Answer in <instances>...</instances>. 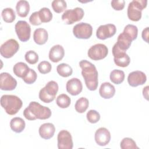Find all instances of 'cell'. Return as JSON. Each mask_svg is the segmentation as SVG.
Listing matches in <instances>:
<instances>
[{
	"mask_svg": "<svg viewBox=\"0 0 149 149\" xmlns=\"http://www.w3.org/2000/svg\"><path fill=\"white\" fill-rule=\"evenodd\" d=\"M73 33L77 38L88 39L92 36L93 27L88 23L81 22L73 27Z\"/></svg>",
	"mask_w": 149,
	"mask_h": 149,
	"instance_id": "8",
	"label": "cell"
},
{
	"mask_svg": "<svg viewBox=\"0 0 149 149\" xmlns=\"http://www.w3.org/2000/svg\"><path fill=\"white\" fill-rule=\"evenodd\" d=\"M25 122L21 118L15 117L10 120V127L13 132L17 133H19L23 132L25 128Z\"/></svg>",
	"mask_w": 149,
	"mask_h": 149,
	"instance_id": "25",
	"label": "cell"
},
{
	"mask_svg": "<svg viewBox=\"0 0 149 149\" xmlns=\"http://www.w3.org/2000/svg\"><path fill=\"white\" fill-rule=\"evenodd\" d=\"M88 105V100L86 97H81L76 102L74 105L75 110L79 113H84L87 109Z\"/></svg>",
	"mask_w": 149,
	"mask_h": 149,
	"instance_id": "28",
	"label": "cell"
},
{
	"mask_svg": "<svg viewBox=\"0 0 149 149\" xmlns=\"http://www.w3.org/2000/svg\"><path fill=\"white\" fill-rule=\"evenodd\" d=\"M54 11L57 13H60L64 11L67 8L66 2L63 0H54L51 3Z\"/></svg>",
	"mask_w": 149,
	"mask_h": 149,
	"instance_id": "32",
	"label": "cell"
},
{
	"mask_svg": "<svg viewBox=\"0 0 149 149\" xmlns=\"http://www.w3.org/2000/svg\"><path fill=\"white\" fill-rule=\"evenodd\" d=\"M100 96L104 99H109L113 97L115 94V87L109 82L103 83L99 89Z\"/></svg>",
	"mask_w": 149,
	"mask_h": 149,
	"instance_id": "21",
	"label": "cell"
},
{
	"mask_svg": "<svg viewBox=\"0 0 149 149\" xmlns=\"http://www.w3.org/2000/svg\"><path fill=\"white\" fill-rule=\"evenodd\" d=\"M120 147L122 149H139L136 142L131 138H123L120 141Z\"/></svg>",
	"mask_w": 149,
	"mask_h": 149,
	"instance_id": "33",
	"label": "cell"
},
{
	"mask_svg": "<svg viewBox=\"0 0 149 149\" xmlns=\"http://www.w3.org/2000/svg\"><path fill=\"white\" fill-rule=\"evenodd\" d=\"M66 91L72 95H77L83 89L81 81L77 78H72L69 80L66 84Z\"/></svg>",
	"mask_w": 149,
	"mask_h": 149,
	"instance_id": "17",
	"label": "cell"
},
{
	"mask_svg": "<svg viewBox=\"0 0 149 149\" xmlns=\"http://www.w3.org/2000/svg\"><path fill=\"white\" fill-rule=\"evenodd\" d=\"M0 102L1 107L10 115L16 114L23 105L21 99L15 95H3Z\"/></svg>",
	"mask_w": 149,
	"mask_h": 149,
	"instance_id": "3",
	"label": "cell"
},
{
	"mask_svg": "<svg viewBox=\"0 0 149 149\" xmlns=\"http://www.w3.org/2000/svg\"><path fill=\"white\" fill-rule=\"evenodd\" d=\"M56 103L61 108H66L70 105L71 100L68 95L65 94H61L57 97Z\"/></svg>",
	"mask_w": 149,
	"mask_h": 149,
	"instance_id": "31",
	"label": "cell"
},
{
	"mask_svg": "<svg viewBox=\"0 0 149 149\" xmlns=\"http://www.w3.org/2000/svg\"><path fill=\"white\" fill-rule=\"evenodd\" d=\"M48 38L47 31L42 28H38L35 30L33 33V40L36 44L43 45L45 44Z\"/></svg>",
	"mask_w": 149,
	"mask_h": 149,
	"instance_id": "22",
	"label": "cell"
},
{
	"mask_svg": "<svg viewBox=\"0 0 149 149\" xmlns=\"http://www.w3.org/2000/svg\"><path fill=\"white\" fill-rule=\"evenodd\" d=\"M30 68L28 65L22 62L16 63L13 68L14 74L20 78H23L29 72Z\"/></svg>",
	"mask_w": 149,
	"mask_h": 149,
	"instance_id": "23",
	"label": "cell"
},
{
	"mask_svg": "<svg viewBox=\"0 0 149 149\" xmlns=\"http://www.w3.org/2000/svg\"><path fill=\"white\" fill-rule=\"evenodd\" d=\"M84 15L82 8L77 7L72 9H68L62 14L61 19L66 24H72L82 19Z\"/></svg>",
	"mask_w": 149,
	"mask_h": 149,
	"instance_id": "6",
	"label": "cell"
},
{
	"mask_svg": "<svg viewBox=\"0 0 149 149\" xmlns=\"http://www.w3.org/2000/svg\"><path fill=\"white\" fill-rule=\"evenodd\" d=\"M123 31L129 34L133 40H135L137 37L138 34V29L137 26L133 24H127L126 25L123 30Z\"/></svg>",
	"mask_w": 149,
	"mask_h": 149,
	"instance_id": "35",
	"label": "cell"
},
{
	"mask_svg": "<svg viewBox=\"0 0 149 149\" xmlns=\"http://www.w3.org/2000/svg\"><path fill=\"white\" fill-rule=\"evenodd\" d=\"M125 77L124 72L119 69L113 70L109 76L111 81L115 84H119L122 83L125 79Z\"/></svg>",
	"mask_w": 149,
	"mask_h": 149,
	"instance_id": "26",
	"label": "cell"
},
{
	"mask_svg": "<svg viewBox=\"0 0 149 149\" xmlns=\"http://www.w3.org/2000/svg\"><path fill=\"white\" fill-rule=\"evenodd\" d=\"M37 68L40 73L42 74H47L51 72L52 69V66L49 62L44 61L41 62L38 65Z\"/></svg>",
	"mask_w": 149,
	"mask_h": 149,
	"instance_id": "38",
	"label": "cell"
},
{
	"mask_svg": "<svg viewBox=\"0 0 149 149\" xmlns=\"http://www.w3.org/2000/svg\"><path fill=\"white\" fill-rule=\"evenodd\" d=\"M112 54L113 56V61L116 65L119 67H127L130 62V59L126 51L120 49L116 44L112 47Z\"/></svg>",
	"mask_w": 149,
	"mask_h": 149,
	"instance_id": "9",
	"label": "cell"
},
{
	"mask_svg": "<svg viewBox=\"0 0 149 149\" xmlns=\"http://www.w3.org/2000/svg\"><path fill=\"white\" fill-rule=\"evenodd\" d=\"M147 1L146 0H133L131 1L127 7L128 18L133 22H137L140 20L142 15V10L147 6Z\"/></svg>",
	"mask_w": 149,
	"mask_h": 149,
	"instance_id": "4",
	"label": "cell"
},
{
	"mask_svg": "<svg viewBox=\"0 0 149 149\" xmlns=\"http://www.w3.org/2000/svg\"><path fill=\"white\" fill-rule=\"evenodd\" d=\"M17 14L21 17H26L30 11V5L28 1L20 0L17 2L16 6Z\"/></svg>",
	"mask_w": 149,
	"mask_h": 149,
	"instance_id": "24",
	"label": "cell"
},
{
	"mask_svg": "<svg viewBox=\"0 0 149 149\" xmlns=\"http://www.w3.org/2000/svg\"><path fill=\"white\" fill-rule=\"evenodd\" d=\"M147 80L146 74L140 70L130 72L127 77V82L132 87H137L144 84Z\"/></svg>",
	"mask_w": 149,
	"mask_h": 149,
	"instance_id": "15",
	"label": "cell"
},
{
	"mask_svg": "<svg viewBox=\"0 0 149 149\" xmlns=\"http://www.w3.org/2000/svg\"><path fill=\"white\" fill-rule=\"evenodd\" d=\"M17 86V81L9 73L3 72L0 74V88L2 90L12 91Z\"/></svg>",
	"mask_w": 149,
	"mask_h": 149,
	"instance_id": "13",
	"label": "cell"
},
{
	"mask_svg": "<svg viewBox=\"0 0 149 149\" xmlns=\"http://www.w3.org/2000/svg\"><path fill=\"white\" fill-rule=\"evenodd\" d=\"M96 143L100 146L107 145L111 140V133L105 127H100L98 129L94 136Z\"/></svg>",
	"mask_w": 149,
	"mask_h": 149,
	"instance_id": "16",
	"label": "cell"
},
{
	"mask_svg": "<svg viewBox=\"0 0 149 149\" xmlns=\"http://www.w3.org/2000/svg\"><path fill=\"white\" fill-rule=\"evenodd\" d=\"M108 53V48L103 44H97L91 46L88 50V56L94 60L99 61L105 58Z\"/></svg>",
	"mask_w": 149,
	"mask_h": 149,
	"instance_id": "10",
	"label": "cell"
},
{
	"mask_svg": "<svg viewBox=\"0 0 149 149\" xmlns=\"http://www.w3.org/2000/svg\"><path fill=\"white\" fill-rule=\"evenodd\" d=\"M148 27H147L142 31V38L146 42H148Z\"/></svg>",
	"mask_w": 149,
	"mask_h": 149,
	"instance_id": "41",
	"label": "cell"
},
{
	"mask_svg": "<svg viewBox=\"0 0 149 149\" xmlns=\"http://www.w3.org/2000/svg\"><path fill=\"white\" fill-rule=\"evenodd\" d=\"M55 132V126L51 123H45L41 125L38 130L40 137L45 140H48L52 137L54 135Z\"/></svg>",
	"mask_w": 149,
	"mask_h": 149,
	"instance_id": "20",
	"label": "cell"
},
{
	"mask_svg": "<svg viewBox=\"0 0 149 149\" xmlns=\"http://www.w3.org/2000/svg\"><path fill=\"white\" fill-rule=\"evenodd\" d=\"M40 19L42 23L49 22L52 19V13L48 8H42L38 11Z\"/></svg>",
	"mask_w": 149,
	"mask_h": 149,
	"instance_id": "30",
	"label": "cell"
},
{
	"mask_svg": "<svg viewBox=\"0 0 149 149\" xmlns=\"http://www.w3.org/2000/svg\"><path fill=\"white\" fill-rule=\"evenodd\" d=\"M25 60L31 65L36 64L38 61V55L34 51L30 50L25 54L24 55Z\"/></svg>",
	"mask_w": 149,
	"mask_h": 149,
	"instance_id": "34",
	"label": "cell"
},
{
	"mask_svg": "<svg viewBox=\"0 0 149 149\" xmlns=\"http://www.w3.org/2000/svg\"><path fill=\"white\" fill-rule=\"evenodd\" d=\"M1 16L3 20L6 23H12L16 19V15L13 9L6 8L2 10Z\"/></svg>",
	"mask_w": 149,
	"mask_h": 149,
	"instance_id": "29",
	"label": "cell"
},
{
	"mask_svg": "<svg viewBox=\"0 0 149 149\" xmlns=\"http://www.w3.org/2000/svg\"><path fill=\"white\" fill-rule=\"evenodd\" d=\"M15 29L20 41L26 42L30 39L31 27L27 22L24 20L18 21L15 26Z\"/></svg>",
	"mask_w": 149,
	"mask_h": 149,
	"instance_id": "11",
	"label": "cell"
},
{
	"mask_svg": "<svg viewBox=\"0 0 149 149\" xmlns=\"http://www.w3.org/2000/svg\"><path fill=\"white\" fill-rule=\"evenodd\" d=\"M87 88L90 91H94L98 85V73L94 64L87 60H82L79 62Z\"/></svg>",
	"mask_w": 149,
	"mask_h": 149,
	"instance_id": "1",
	"label": "cell"
},
{
	"mask_svg": "<svg viewBox=\"0 0 149 149\" xmlns=\"http://www.w3.org/2000/svg\"><path fill=\"white\" fill-rule=\"evenodd\" d=\"M111 6L116 10H122L125 5V1L124 0H113L111 2Z\"/></svg>",
	"mask_w": 149,
	"mask_h": 149,
	"instance_id": "39",
	"label": "cell"
},
{
	"mask_svg": "<svg viewBox=\"0 0 149 149\" xmlns=\"http://www.w3.org/2000/svg\"><path fill=\"white\" fill-rule=\"evenodd\" d=\"M29 22L33 26H38L42 23L40 19L38 12H34L30 15Z\"/></svg>",
	"mask_w": 149,
	"mask_h": 149,
	"instance_id": "40",
	"label": "cell"
},
{
	"mask_svg": "<svg viewBox=\"0 0 149 149\" xmlns=\"http://www.w3.org/2000/svg\"><path fill=\"white\" fill-rule=\"evenodd\" d=\"M51 111L49 108L36 101L30 102L29 106L23 111L24 116L29 120H34L37 119H47L51 116Z\"/></svg>",
	"mask_w": 149,
	"mask_h": 149,
	"instance_id": "2",
	"label": "cell"
},
{
	"mask_svg": "<svg viewBox=\"0 0 149 149\" xmlns=\"http://www.w3.org/2000/svg\"><path fill=\"white\" fill-rule=\"evenodd\" d=\"M57 73L62 77H67L72 75L73 70L72 67L68 64L62 63L58 65L56 67Z\"/></svg>",
	"mask_w": 149,
	"mask_h": 149,
	"instance_id": "27",
	"label": "cell"
},
{
	"mask_svg": "<svg viewBox=\"0 0 149 149\" xmlns=\"http://www.w3.org/2000/svg\"><path fill=\"white\" fill-rule=\"evenodd\" d=\"M19 44L18 42L13 38L9 39L3 43L0 48V53L5 58H12L19 50Z\"/></svg>",
	"mask_w": 149,
	"mask_h": 149,
	"instance_id": "7",
	"label": "cell"
},
{
	"mask_svg": "<svg viewBox=\"0 0 149 149\" xmlns=\"http://www.w3.org/2000/svg\"><path fill=\"white\" fill-rule=\"evenodd\" d=\"M116 32V27L113 24L101 25L96 31L97 37L102 40H106L113 36Z\"/></svg>",
	"mask_w": 149,
	"mask_h": 149,
	"instance_id": "14",
	"label": "cell"
},
{
	"mask_svg": "<svg viewBox=\"0 0 149 149\" xmlns=\"http://www.w3.org/2000/svg\"><path fill=\"white\" fill-rule=\"evenodd\" d=\"M59 149H72L73 146L72 137L70 132L66 130H61L57 137Z\"/></svg>",
	"mask_w": 149,
	"mask_h": 149,
	"instance_id": "12",
	"label": "cell"
},
{
	"mask_svg": "<svg viewBox=\"0 0 149 149\" xmlns=\"http://www.w3.org/2000/svg\"><path fill=\"white\" fill-rule=\"evenodd\" d=\"M65 55V50L61 45H54L49 50V59L53 62L56 63L61 61Z\"/></svg>",
	"mask_w": 149,
	"mask_h": 149,
	"instance_id": "19",
	"label": "cell"
},
{
	"mask_svg": "<svg viewBox=\"0 0 149 149\" xmlns=\"http://www.w3.org/2000/svg\"><path fill=\"white\" fill-rule=\"evenodd\" d=\"M133 41L132 38L129 34L123 31L118 36L117 42L115 44L120 49L126 51L130 48Z\"/></svg>",
	"mask_w": 149,
	"mask_h": 149,
	"instance_id": "18",
	"label": "cell"
},
{
	"mask_svg": "<svg viewBox=\"0 0 149 149\" xmlns=\"http://www.w3.org/2000/svg\"><path fill=\"white\" fill-rule=\"evenodd\" d=\"M148 86H146L145 87H144L143 90V97L147 100H148Z\"/></svg>",
	"mask_w": 149,
	"mask_h": 149,
	"instance_id": "42",
	"label": "cell"
},
{
	"mask_svg": "<svg viewBox=\"0 0 149 149\" xmlns=\"http://www.w3.org/2000/svg\"><path fill=\"white\" fill-rule=\"evenodd\" d=\"M86 118L90 123H95L100 120V115L97 111L91 109L87 113Z\"/></svg>",
	"mask_w": 149,
	"mask_h": 149,
	"instance_id": "36",
	"label": "cell"
},
{
	"mask_svg": "<svg viewBox=\"0 0 149 149\" xmlns=\"http://www.w3.org/2000/svg\"><path fill=\"white\" fill-rule=\"evenodd\" d=\"M58 84L53 80L48 81L45 86L41 88L39 92L40 100L45 103H49L53 101L58 91Z\"/></svg>",
	"mask_w": 149,
	"mask_h": 149,
	"instance_id": "5",
	"label": "cell"
},
{
	"mask_svg": "<svg viewBox=\"0 0 149 149\" xmlns=\"http://www.w3.org/2000/svg\"><path fill=\"white\" fill-rule=\"evenodd\" d=\"M37 74L35 70L32 69H30L29 73L22 79L23 80L28 84H31L34 83L37 79Z\"/></svg>",
	"mask_w": 149,
	"mask_h": 149,
	"instance_id": "37",
	"label": "cell"
}]
</instances>
